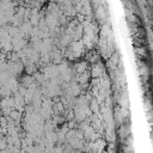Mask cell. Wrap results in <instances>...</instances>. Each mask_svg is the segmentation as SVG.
<instances>
[{"label":"cell","mask_w":153,"mask_h":153,"mask_svg":"<svg viewBox=\"0 0 153 153\" xmlns=\"http://www.w3.org/2000/svg\"><path fill=\"white\" fill-rule=\"evenodd\" d=\"M86 68H87V62H85V61L79 62V63H76V66H75V69H76V73H78V74L85 73V72H86Z\"/></svg>","instance_id":"1"},{"label":"cell","mask_w":153,"mask_h":153,"mask_svg":"<svg viewBox=\"0 0 153 153\" xmlns=\"http://www.w3.org/2000/svg\"><path fill=\"white\" fill-rule=\"evenodd\" d=\"M90 108H91V111L97 112V111H98V108H99V106H98V102H97L96 99H93V100L91 102V106H90Z\"/></svg>","instance_id":"2"}]
</instances>
